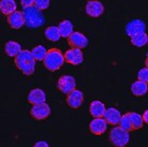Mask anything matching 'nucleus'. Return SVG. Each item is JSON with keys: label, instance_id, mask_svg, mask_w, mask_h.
<instances>
[{"label": "nucleus", "instance_id": "6ab92c4d", "mask_svg": "<svg viewBox=\"0 0 148 147\" xmlns=\"http://www.w3.org/2000/svg\"><path fill=\"white\" fill-rule=\"evenodd\" d=\"M17 4L15 0H1L0 1V11L4 15H10L13 12L17 11Z\"/></svg>", "mask_w": 148, "mask_h": 147}, {"label": "nucleus", "instance_id": "423d86ee", "mask_svg": "<svg viewBox=\"0 0 148 147\" xmlns=\"http://www.w3.org/2000/svg\"><path fill=\"white\" fill-rule=\"evenodd\" d=\"M57 88L62 93L68 95L76 88V81L72 75H62L58 78Z\"/></svg>", "mask_w": 148, "mask_h": 147}, {"label": "nucleus", "instance_id": "ddd939ff", "mask_svg": "<svg viewBox=\"0 0 148 147\" xmlns=\"http://www.w3.org/2000/svg\"><path fill=\"white\" fill-rule=\"evenodd\" d=\"M7 22L12 29H19L24 25H26L25 24L24 14H23V12H19V11H15L12 14L8 15Z\"/></svg>", "mask_w": 148, "mask_h": 147}, {"label": "nucleus", "instance_id": "f3484780", "mask_svg": "<svg viewBox=\"0 0 148 147\" xmlns=\"http://www.w3.org/2000/svg\"><path fill=\"white\" fill-rule=\"evenodd\" d=\"M131 92L134 97H144L148 92V84L137 80L131 85Z\"/></svg>", "mask_w": 148, "mask_h": 147}, {"label": "nucleus", "instance_id": "9b49d317", "mask_svg": "<svg viewBox=\"0 0 148 147\" xmlns=\"http://www.w3.org/2000/svg\"><path fill=\"white\" fill-rule=\"evenodd\" d=\"M83 102H84V93L78 89L75 88L67 95V103L71 109L76 110L78 107H81Z\"/></svg>", "mask_w": 148, "mask_h": 147}, {"label": "nucleus", "instance_id": "5701e85b", "mask_svg": "<svg viewBox=\"0 0 148 147\" xmlns=\"http://www.w3.org/2000/svg\"><path fill=\"white\" fill-rule=\"evenodd\" d=\"M130 117H131V122H132V125H133L134 131L135 130H140V129L143 128L144 126V119H143V116L140 115L136 112H129Z\"/></svg>", "mask_w": 148, "mask_h": 147}, {"label": "nucleus", "instance_id": "1a4fd4ad", "mask_svg": "<svg viewBox=\"0 0 148 147\" xmlns=\"http://www.w3.org/2000/svg\"><path fill=\"white\" fill-rule=\"evenodd\" d=\"M68 44L71 47H77V48H85L88 45V38L85 34L78 31H74L70 37L68 38Z\"/></svg>", "mask_w": 148, "mask_h": 147}, {"label": "nucleus", "instance_id": "412c9836", "mask_svg": "<svg viewBox=\"0 0 148 147\" xmlns=\"http://www.w3.org/2000/svg\"><path fill=\"white\" fill-rule=\"evenodd\" d=\"M58 28H59V31H60V34H61V37L62 38H69L74 32L73 31V24L70 22V21H62V22L60 23L59 25H58Z\"/></svg>", "mask_w": 148, "mask_h": 147}, {"label": "nucleus", "instance_id": "bb28decb", "mask_svg": "<svg viewBox=\"0 0 148 147\" xmlns=\"http://www.w3.org/2000/svg\"><path fill=\"white\" fill-rule=\"evenodd\" d=\"M137 80L143 81L148 84V68L147 67H145V68H143V69H141V70L138 71V73H137Z\"/></svg>", "mask_w": 148, "mask_h": 147}, {"label": "nucleus", "instance_id": "a878e982", "mask_svg": "<svg viewBox=\"0 0 148 147\" xmlns=\"http://www.w3.org/2000/svg\"><path fill=\"white\" fill-rule=\"evenodd\" d=\"M49 3H51V0H36L34 7L39 9L40 11H44V10L48 9Z\"/></svg>", "mask_w": 148, "mask_h": 147}, {"label": "nucleus", "instance_id": "a211bd4d", "mask_svg": "<svg viewBox=\"0 0 148 147\" xmlns=\"http://www.w3.org/2000/svg\"><path fill=\"white\" fill-rule=\"evenodd\" d=\"M22 51V46L16 41H9L4 44V52L9 57H16Z\"/></svg>", "mask_w": 148, "mask_h": 147}, {"label": "nucleus", "instance_id": "20e7f679", "mask_svg": "<svg viewBox=\"0 0 148 147\" xmlns=\"http://www.w3.org/2000/svg\"><path fill=\"white\" fill-rule=\"evenodd\" d=\"M110 140L114 146L123 147L129 143L130 133L125 129H122L120 126H116L110 132Z\"/></svg>", "mask_w": 148, "mask_h": 147}, {"label": "nucleus", "instance_id": "2eb2a0df", "mask_svg": "<svg viewBox=\"0 0 148 147\" xmlns=\"http://www.w3.org/2000/svg\"><path fill=\"white\" fill-rule=\"evenodd\" d=\"M28 102L31 105L34 104H40V103L46 102V95L45 92L40 88H34L30 90L29 95H28Z\"/></svg>", "mask_w": 148, "mask_h": 147}, {"label": "nucleus", "instance_id": "7ed1b4c3", "mask_svg": "<svg viewBox=\"0 0 148 147\" xmlns=\"http://www.w3.org/2000/svg\"><path fill=\"white\" fill-rule=\"evenodd\" d=\"M23 14L25 17V24L29 28H38L44 25V15L42 14V11H40L36 7L24 8Z\"/></svg>", "mask_w": 148, "mask_h": 147}, {"label": "nucleus", "instance_id": "f8f14e48", "mask_svg": "<svg viewBox=\"0 0 148 147\" xmlns=\"http://www.w3.org/2000/svg\"><path fill=\"white\" fill-rule=\"evenodd\" d=\"M146 30V24L142 19H132L126 26V32L129 37H132L136 33L145 32Z\"/></svg>", "mask_w": 148, "mask_h": 147}, {"label": "nucleus", "instance_id": "7c9ffc66", "mask_svg": "<svg viewBox=\"0 0 148 147\" xmlns=\"http://www.w3.org/2000/svg\"><path fill=\"white\" fill-rule=\"evenodd\" d=\"M145 67H147L148 68V58L146 57V59H145Z\"/></svg>", "mask_w": 148, "mask_h": 147}, {"label": "nucleus", "instance_id": "393cba45", "mask_svg": "<svg viewBox=\"0 0 148 147\" xmlns=\"http://www.w3.org/2000/svg\"><path fill=\"white\" fill-rule=\"evenodd\" d=\"M119 126L121 127L122 129H125L127 131H134L133 125H132V122H131V117H130L129 112L126 113V114L121 115V119L119 122Z\"/></svg>", "mask_w": 148, "mask_h": 147}, {"label": "nucleus", "instance_id": "cd10ccee", "mask_svg": "<svg viewBox=\"0 0 148 147\" xmlns=\"http://www.w3.org/2000/svg\"><path fill=\"white\" fill-rule=\"evenodd\" d=\"M36 0H21V4L23 8H30L34 7Z\"/></svg>", "mask_w": 148, "mask_h": 147}, {"label": "nucleus", "instance_id": "f03ea898", "mask_svg": "<svg viewBox=\"0 0 148 147\" xmlns=\"http://www.w3.org/2000/svg\"><path fill=\"white\" fill-rule=\"evenodd\" d=\"M66 60H64V54H62V52L60 51L59 48H51L47 51L46 57L43 60L45 69H47L48 71H58L59 69L62 68L64 65Z\"/></svg>", "mask_w": 148, "mask_h": 147}, {"label": "nucleus", "instance_id": "c756f323", "mask_svg": "<svg viewBox=\"0 0 148 147\" xmlns=\"http://www.w3.org/2000/svg\"><path fill=\"white\" fill-rule=\"evenodd\" d=\"M142 116H143V119H144V122H145V124H147V125H148V110L145 111L144 113H143V115H142Z\"/></svg>", "mask_w": 148, "mask_h": 147}, {"label": "nucleus", "instance_id": "aec40b11", "mask_svg": "<svg viewBox=\"0 0 148 147\" xmlns=\"http://www.w3.org/2000/svg\"><path fill=\"white\" fill-rule=\"evenodd\" d=\"M44 36L51 42H57L61 38L58 26H48L44 31Z\"/></svg>", "mask_w": 148, "mask_h": 147}, {"label": "nucleus", "instance_id": "6e6552de", "mask_svg": "<svg viewBox=\"0 0 148 147\" xmlns=\"http://www.w3.org/2000/svg\"><path fill=\"white\" fill-rule=\"evenodd\" d=\"M85 11L90 17L97 19L103 14L105 11V8H104L103 3L99 0H89L86 3Z\"/></svg>", "mask_w": 148, "mask_h": 147}, {"label": "nucleus", "instance_id": "9d476101", "mask_svg": "<svg viewBox=\"0 0 148 147\" xmlns=\"http://www.w3.org/2000/svg\"><path fill=\"white\" fill-rule=\"evenodd\" d=\"M108 122L104 119V117L93 118L89 124V130L95 135H102L105 133L108 129Z\"/></svg>", "mask_w": 148, "mask_h": 147}, {"label": "nucleus", "instance_id": "4468645a", "mask_svg": "<svg viewBox=\"0 0 148 147\" xmlns=\"http://www.w3.org/2000/svg\"><path fill=\"white\" fill-rule=\"evenodd\" d=\"M104 119L106 120L108 125L112 126H118L119 122L121 119V113L119 112L117 109H114V107H110V109H106L105 111V114H104Z\"/></svg>", "mask_w": 148, "mask_h": 147}, {"label": "nucleus", "instance_id": "2f4dec72", "mask_svg": "<svg viewBox=\"0 0 148 147\" xmlns=\"http://www.w3.org/2000/svg\"><path fill=\"white\" fill-rule=\"evenodd\" d=\"M146 57H147V58H148V52H147V54H146Z\"/></svg>", "mask_w": 148, "mask_h": 147}, {"label": "nucleus", "instance_id": "dca6fc26", "mask_svg": "<svg viewBox=\"0 0 148 147\" xmlns=\"http://www.w3.org/2000/svg\"><path fill=\"white\" fill-rule=\"evenodd\" d=\"M105 111H106V109H105L104 103L99 101V100H95L89 105V112L93 118L103 117L105 114Z\"/></svg>", "mask_w": 148, "mask_h": 147}, {"label": "nucleus", "instance_id": "b1692460", "mask_svg": "<svg viewBox=\"0 0 148 147\" xmlns=\"http://www.w3.org/2000/svg\"><path fill=\"white\" fill-rule=\"evenodd\" d=\"M31 54H32V56H34V59H36L37 61H43L45 59V57H46L47 49H46L44 46H42V45H38V46L32 48Z\"/></svg>", "mask_w": 148, "mask_h": 147}, {"label": "nucleus", "instance_id": "39448f33", "mask_svg": "<svg viewBox=\"0 0 148 147\" xmlns=\"http://www.w3.org/2000/svg\"><path fill=\"white\" fill-rule=\"evenodd\" d=\"M30 116L36 120H45L51 115V107L46 102L34 104L30 110Z\"/></svg>", "mask_w": 148, "mask_h": 147}, {"label": "nucleus", "instance_id": "f257e3e1", "mask_svg": "<svg viewBox=\"0 0 148 147\" xmlns=\"http://www.w3.org/2000/svg\"><path fill=\"white\" fill-rule=\"evenodd\" d=\"M37 60L31 54V51L23 49L18 55L14 57V65L23 74L25 75H32L36 69Z\"/></svg>", "mask_w": 148, "mask_h": 147}, {"label": "nucleus", "instance_id": "4be33fe9", "mask_svg": "<svg viewBox=\"0 0 148 147\" xmlns=\"http://www.w3.org/2000/svg\"><path fill=\"white\" fill-rule=\"evenodd\" d=\"M130 38H131V44L136 47H143L148 43V34L145 32L136 33Z\"/></svg>", "mask_w": 148, "mask_h": 147}, {"label": "nucleus", "instance_id": "0eeeda50", "mask_svg": "<svg viewBox=\"0 0 148 147\" xmlns=\"http://www.w3.org/2000/svg\"><path fill=\"white\" fill-rule=\"evenodd\" d=\"M64 60H66V63H70L72 66H79L84 61V54L82 52V48H69L64 53Z\"/></svg>", "mask_w": 148, "mask_h": 147}, {"label": "nucleus", "instance_id": "c85d7f7f", "mask_svg": "<svg viewBox=\"0 0 148 147\" xmlns=\"http://www.w3.org/2000/svg\"><path fill=\"white\" fill-rule=\"evenodd\" d=\"M34 146H36V147H40V146L48 147V143H47V142H45V141H40V142H37V143H34Z\"/></svg>", "mask_w": 148, "mask_h": 147}]
</instances>
